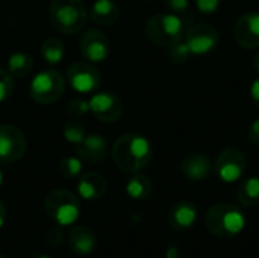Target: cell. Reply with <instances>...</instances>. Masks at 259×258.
I'll return each instance as SVG.
<instances>
[{"label":"cell","mask_w":259,"mask_h":258,"mask_svg":"<svg viewBox=\"0 0 259 258\" xmlns=\"http://www.w3.org/2000/svg\"><path fill=\"white\" fill-rule=\"evenodd\" d=\"M153 158L152 143L141 134L127 132L118 137L112 146V160L117 169L132 175L144 170Z\"/></svg>","instance_id":"cell-1"},{"label":"cell","mask_w":259,"mask_h":258,"mask_svg":"<svg viewBox=\"0 0 259 258\" xmlns=\"http://www.w3.org/2000/svg\"><path fill=\"white\" fill-rule=\"evenodd\" d=\"M205 225L212 236L219 239H232L244 230L246 216L240 207L222 202L212 205L206 211Z\"/></svg>","instance_id":"cell-2"},{"label":"cell","mask_w":259,"mask_h":258,"mask_svg":"<svg viewBox=\"0 0 259 258\" xmlns=\"http://www.w3.org/2000/svg\"><path fill=\"white\" fill-rule=\"evenodd\" d=\"M88 15L83 0H52L49 9L52 26L64 35L80 32L87 26Z\"/></svg>","instance_id":"cell-3"},{"label":"cell","mask_w":259,"mask_h":258,"mask_svg":"<svg viewBox=\"0 0 259 258\" xmlns=\"http://www.w3.org/2000/svg\"><path fill=\"white\" fill-rule=\"evenodd\" d=\"M144 35L149 41L161 47H170L185 35V21L171 12L153 14L144 24Z\"/></svg>","instance_id":"cell-4"},{"label":"cell","mask_w":259,"mask_h":258,"mask_svg":"<svg viewBox=\"0 0 259 258\" xmlns=\"http://www.w3.org/2000/svg\"><path fill=\"white\" fill-rule=\"evenodd\" d=\"M44 211L53 224L68 227L77 220L80 214V202L73 192L55 189L44 199Z\"/></svg>","instance_id":"cell-5"},{"label":"cell","mask_w":259,"mask_h":258,"mask_svg":"<svg viewBox=\"0 0 259 258\" xmlns=\"http://www.w3.org/2000/svg\"><path fill=\"white\" fill-rule=\"evenodd\" d=\"M65 91V79L56 70L39 71L30 82L29 94L30 97L41 105H49L61 99Z\"/></svg>","instance_id":"cell-6"},{"label":"cell","mask_w":259,"mask_h":258,"mask_svg":"<svg viewBox=\"0 0 259 258\" xmlns=\"http://www.w3.org/2000/svg\"><path fill=\"white\" fill-rule=\"evenodd\" d=\"M247 169L246 155L237 148L223 149L214 161V173L220 181L232 184L238 181Z\"/></svg>","instance_id":"cell-7"},{"label":"cell","mask_w":259,"mask_h":258,"mask_svg":"<svg viewBox=\"0 0 259 258\" xmlns=\"http://www.w3.org/2000/svg\"><path fill=\"white\" fill-rule=\"evenodd\" d=\"M184 40L188 44L193 55L203 56L217 49L220 43V33L212 24L196 23L185 30Z\"/></svg>","instance_id":"cell-8"},{"label":"cell","mask_w":259,"mask_h":258,"mask_svg":"<svg viewBox=\"0 0 259 258\" xmlns=\"http://www.w3.org/2000/svg\"><path fill=\"white\" fill-rule=\"evenodd\" d=\"M27 138L21 129L14 125H0V163L12 164L24 157Z\"/></svg>","instance_id":"cell-9"},{"label":"cell","mask_w":259,"mask_h":258,"mask_svg":"<svg viewBox=\"0 0 259 258\" xmlns=\"http://www.w3.org/2000/svg\"><path fill=\"white\" fill-rule=\"evenodd\" d=\"M88 103L90 113L103 123H115L123 116V102L112 91H97Z\"/></svg>","instance_id":"cell-10"},{"label":"cell","mask_w":259,"mask_h":258,"mask_svg":"<svg viewBox=\"0 0 259 258\" xmlns=\"http://www.w3.org/2000/svg\"><path fill=\"white\" fill-rule=\"evenodd\" d=\"M67 81L74 91L87 94L100 87L102 75L90 62H76L67 68Z\"/></svg>","instance_id":"cell-11"},{"label":"cell","mask_w":259,"mask_h":258,"mask_svg":"<svg viewBox=\"0 0 259 258\" xmlns=\"http://www.w3.org/2000/svg\"><path fill=\"white\" fill-rule=\"evenodd\" d=\"M80 53L90 62H105L111 53V41L105 32L90 27L80 38Z\"/></svg>","instance_id":"cell-12"},{"label":"cell","mask_w":259,"mask_h":258,"mask_svg":"<svg viewBox=\"0 0 259 258\" xmlns=\"http://www.w3.org/2000/svg\"><path fill=\"white\" fill-rule=\"evenodd\" d=\"M234 40L243 49H259V12L243 14L234 24Z\"/></svg>","instance_id":"cell-13"},{"label":"cell","mask_w":259,"mask_h":258,"mask_svg":"<svg viewBox=\"0 0 259 258\" xmlns=\"http://www.w3.org/2000/svg\"><path fill=\"white\" fill-rule=\"evenodd\" d=\"M181 172L190 181H203L214 172V164L208 155L191 152L182 158Z\"/></svg>","instance_id":"cell-14"},{"label":"cell","mask_w":259,"mask_h":258,"mask_svg":"<svg viewBox=\"0 0 259 258\" xmlns=\"http://www.w3.org/2000/svg\"><path fill=\"white\" fill-rule=\"evenodd\" d=\"M76 154L83 163H100L108 154V141L100 134H87L85 138L76 144Z\"/></svg>","instance_id":"cell-15"},{"label":"cell","mask_w":259,"mask_h":258,"mask_svg":"<svg viewBox=\"0 0 259 258\" xmlns=\"http://www.w3.org/2000/svg\"><path fill=\"white\" fill-rule=\"evenodd\" d=\"M197 207L190 201L176 202L168 213V225L175 231H187L197 222Z\"/></svg>","instance_id":"cell-16"},{"label":"cell","mask_w":259,"mask_h":258,"mask_svg":"<svg viewBox=\"0 0 259 258\" xmlns=\"http://www.w3.org/2000/svg\"><path fill=\"white\" fill-rule=\"evenodd\" d=\"M68 248L77 255H90L97 248V236L88 227H73L67 236Z\"/></svg>","instance_id":"cell-17"},{"label":"cell","mask_w":259,"mask_h":258,"mask_svg":"<svg viewBox=\"0 0 259 258\" xmlns=\"http://www.w3.org/2000/svg\"><path fill=\"white\" fill-rule=\"evenodd\" d=\"M108 190V182L103 175L97 172L82 173L77 181V193L85 201L100 199Z\"/></svg>","instance_id":"cell-18"},{"label":"cell","mask_w":259,"mask_h":258,"mask_svg":"<svg viewBox=\"0 0 259 258\" xmlns=\"http://www.w3.org/2000/svg\"><path fill=\"white\" fill-rule=\"evenodd\" d=\"M121 9L114 0H96L91 11L90 18L93 23L99 26H112L118 21Z\"/></svg>","instance_id":"cell-19"},{"label":"cell","mask_w":259,"mask_h":258,"mask_svg":"<svg viewBox=\"0 0 259 258\" xmlns=\"http://www.w3.org/2000/svg\"><path fill=\"white\" fill-rule=\"evenodd\" d=\"M152 192H153L152 179L141 172L132 173V176L126 184V193L129 195V198L135 201H146L147 198H150Z\"/></svg>","instance_id":"cell-20"},{"label":"cell","mask_w":259,"mask_h":258,"mask_svg":"<svg viewBox=\"0 0 259 258\" xmlns=\"http://www.w3.org/2000/svg\"><path fill=\"white\" fill-rule=\"evenodd\" d=\"M237 199L243 207L252 208L259 205V178L249 176L240 182L237 189Z\"/></svg>","instance_id":"cell-21"},{"label":"cell","mask_w":259,"mask_h":258,"mask_svg":"<svg viewBox=\"0 0 259 258\" xmlns=\"http://www.w3.org/2000/svg\"><path fill=\"white\" fill-rule=\"evenodd\" d=\"M33 68V59L26 52H15L8 58V71L12 78H26Z\"/></svg>","instance_id":"cell-22"},{"label":"cell","mask_w":259,"mask_h":258,"mask_svg":"<svg viewBox=\"0 0 259 258\" xmlns=\"http://www.w3.org/2000/svg\"><path fill=\"white\" fill-rule=\"evenodd\" d=\"M64 53H65L64 43L56 36H49L41 44V55L44 61L50 65H58L62 61Z\"/></svg>","instance_id":"cell-23"},{"label":"cell","mask_w":259,"mask_h":258,"mask_svg":"<svg viewBox=\"0 0 259 258\" xmlns=\"http://www.w3.org/2000/svg\"><path fill=\"white\" fill-rule=\"evenodd\" d=\"M83 161L79 157H64L59 161V172L67 179H74L82 175Z\"/></svg>","instance_id":"cell-24"},{"label":"cell","mask_w":259,"mask_h":258,"mask_svg":"<svg viewBox=\"0 0 259 258\" xmlns=\"http://www.w3.org/2000/svg\"><path fill=\"white\" fill-rule=\"evenodd\" d=\"M167 49H168V58H170V61L173 64H179V65L185 64L193 56V53H191V50H190V47H188V44L185 43L184 38L176 41L175 44H171Z\"/></svg>","instance_id":"cell-25"},{"label":"cell","mask_w":259,"mask_h":258,"mask_svg":"<svg viewBox=\"0 0 259 258\" xmlns=\"http://www.w3.org/2000/svg\"><path fill=\"white\" fill-rule=\"evenodd\" d=\"M62 134H64V137H65V140L68 143L79 144L85 138L87 129H85V126L80 122H77V120H68V122H65V125L62 128Z\"/></svg>","instance_id":"cell-26"},{"label":"cell","mask_w":259,"mask_h":258,"mask_svg":"<svg viewBox=\"0 0 259 258\" xmlns=\"http://www.w3.org/2000/svg\"><path fill=\"white\" fill-rule=\"evenodd\" d=\"M14 93V78L8 70L0 67V103L8 100Z\"/></svg>","instance_id":"cell-27"},{"label":"cell","mask_w":259,"mask_h":258,"mask_svg":"<svg viewBox=\"0 0 259 258\" xmlns=\"http://www.w3.org/2000/svg\"><path fill=\"white\" fill-rule=\"evenodd\" d=\"M67 111L71 117H82L90 113V103H88V100H85L82 97H76L68 102Z\"/></svg>","instance_id":"cell-28"},{"label":"cell","mask_w":259,"mask_h":258,"mask_svg":"<svg viewBox=\"0 0 259 258\" xmlns=\"http://www.w3.org/2000/svg\"><path fill=\"white\" fill-rule=\"evenodd\" d=\"M46 243L50 245V246H59L64 240V231H62V227L55 224L53 227H50L47 231H46Z\"/></svg>","instance_id":"cell-29"},{"label":"cell","mask_w":259,"mask_h":258,"mask_svg":"<svg viewBox=\"0 0 259 258\" xmlns=\"http://www.w3.org/2000/svg\"><path fill=\"white\" fill-rule=\"evenodd\" d=\"M164 5L168 12L176 14L179 17L185 15L190 11V0H164Z\"/></svg>","instance_id":"cell-30"},{"label":"cell","mask_w":259,"mask_h":258,"mask_svg":"<svg viewBox=\"0 0 259 258\" xmlns=\"http://www.w3.org/2000/svg\"><path fill=\"white\" fill-rule=\"evenodd\" d=\"M194 3L199 12H202L203 15H212L219 11L222 0H194Z\"/></svg>","instance_id":"cell-31"},{"label":"cell","mask_w":259,"mask_h":258,"mask_svg":"<svg viewBox=\"0 0 259 258\" xmlns=\"http://www.w3.org/2000/svg\"><path fill=\"white\" fill-rule=\"evenodd\" d=\"M247 138H249V141H250L255 148H259V117L258 119H255V120L252 122V125L249 126Z\"/></svg>","instance_id":"cell-32"},{"label":"cell","mask_w":259,"mask_h":258,"mask_svg":"<svg viewBox=\"0 0 259 258\" xmlns=\"http://www.w3.org/2000/svg\"><path fill=\"white\" fill-rule=\"evenodd\" d=\"M249 94H250V99H252V102L256 105L259 108V76L256 79H253L252 81V84H250V88H249Z\"/></svg>","instance_id":"cell-33"},{"label":"cell","mask_w":259,"mask_h":258,"mask_svg":"<svg viewBox=\"0 0 259 258\" xmlns=\"http://www.w3.org/2000/svg\"><path fill=\"white\" fill-rule=\"evenodd\" d=\"M5 220H6V207H5V204L0 201V228L3 227Z\"/></svg>","instance_id":"cell-34"},{"label":"cell","mask_w":259,"mask_h":258,"mask_svg":"<svg viewBox=\"0 0 259 258\" xmlns=\"http://www.w3.org/2000/svg\"><path fill=\"white\" fill-rule=\"evenodd\" d=\"M27 258H52L49 254H44V252H33L30 254Z\"/></svg>","instance_id":"cell-35"},{"label":"cell","mask_w":259,"mask_h":258,"mask_svg":"<svg viewBox=\"0 0 259 258\" xmlns=\"http://www.w3.org/2000/svg\"><path fill=\"white\" fill-rule=\"evenodd\" d=\"M253 67H255V70L259 73V50L255 53V56H253Z\"/></svg>","instance_id":"cell-36"},{"label":"cell","mask_w":259,"mask_h":258,"mask_svg":"<svg viewBox=\"0 0 259 258\" xmlns=\"http://www.w3.org/2000/svg\"><path fill=\"white\" fill-rule=\"evenodd\" d=\"M2 184H3V172L0 170V187H2Z\"/></svg>","instance_id":"cell-37"},{"label":"cell","mask_w":259,"mask_h":258,"mask_svg":"<svg viewBox=\"0 0 259 258\" xmlns=\"http://www.w3.org/2000/svg\"><path fill=\"white\" fill-rule=\"evenodd\" d=\"M0 258H8V257H6L5 254H0Z\"/></svg>","instance_id":"cell-38"}]
</instances>
